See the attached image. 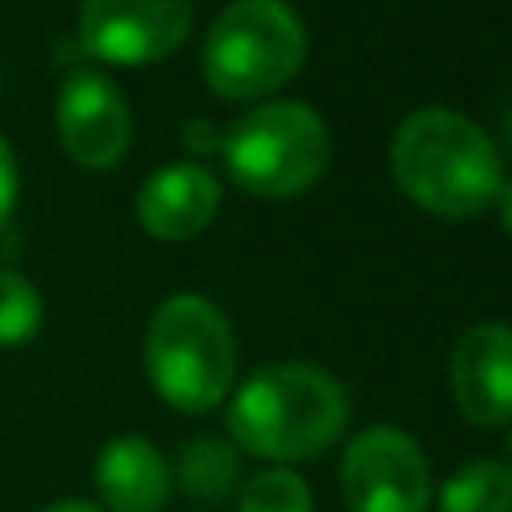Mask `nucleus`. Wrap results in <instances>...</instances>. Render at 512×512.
<instances>
[{
	"mask_svg": "<svg viewBox=\"0 0 512 512\" xmlns=\"http://www.w3.org/2000/svg\"><path fill=\"white\" fill-rule=\"evenodd\" d=\"M171 486L194 508H221L243 486V454L234 450V441H221V436H194L180 445Z\"/></svg>",
	"mask_w": 512,
	"mask_h": 512,
	"instance_id": "12",
	"label": "nucleus"
},
{
	"mask_svg": "<svg viewBox=\"0 0 512 512\" xmlns=\"http://www.w3.org/2000/svg\"><path fill=\"white\" fill-rule=\"evenodd\" d=\"M230 441L265 468H292L328 454L351 423V396L319 364L283 360L230 391Z\"/></svg>",
	"mask_w": 512,
	"mask_h": 512,
	"instance_id": "1",
	"label": "nucleus"
},
{
	"mask_svg": "<svg viewBox=\"0 0 512 512\" xmlns=\"http://www.w3.org/2000/svg\"><path fill=\"white\" fill-rule=\"evenodd\" d=\"M306 23L288 0H230L203 36V81L221 99L261 104L301 72Z\"/></svg>",
	"mask_w": 512,
	"mask_h": 512,
	"instance_id": "4",
	"label": "nucleus"
},
{
	"mask_svg": "<svg viewBox=\"0 0 512 512\" xmlns=\"http://www.w3.org/2000/svg\"><path fill=\"white\" fill-rule=\"evenodd\" d=\"M95 490L104 512H162L171 499V463L149 436H113L95 459Z\"/></svg>",
	"mask_w": 512,
	"mask_h": 512,
	"instance_id": "11",
	"label": "nucleus"
},
{
	"mask_svg": "<svg viewBox=\"0 0 512 512\" xmlns=\"http://www.w3.org/2000/svg\"><path fill=\"white\" fill-rule=\"evenodd\" d=\"M216 212H221V180L203 162L158 167L135 198V216H140L144 234L162 243H189L212 225Z\"/></svg>",
	"mask_w": 512,
	"mask_h": 512,
	"instance_id": "10",
	"label": "nucleus"
},
{
	"mask_svg": "<svg viewBox=\"0 0 512 512\" xmlns=\"http://www.w3.org/2000/svg\"><path fill=\"white\" fill-rule=\"evenodd\" d=\"M436 512H512L508 459H468L436 486Z\"/></svg>",
	"mask_w": 512,
	"mask_h": 512,
	"instance_id": "13",
	"label": "nucleus"
},
{
	"mask_svg": "<svg viewBox=\"0 0 512 512\" xmlns=\"http://www.w3.org/2000/svg\"><path fill=\"white\" fill-rule=\"evenodd\" d=\"M194 5L189 0H81V50L113 68H144L189 41Z\"/></svg>",
	"mask_w": 512,
	"mask_h": 512,
	"instance_id": "7",
	"label": "nucleus"
},
{
	"mask_svg": "<svg viewBox=\"0 0 512 512\" xmlns=\"http://www.w3.org/2000/svg\"><path fill=\"white\" fill-rule=\"evenodd\" d=\"M41 315H45L41 292L18 270L0 265V351H5V346H23L27 337H36Z\"/></svg>",
	"mask_w": 512,
	"mask_h": 512,
	"instance_id": "15",
	"label": "nucleus"
},
{
	"mask_svg": "<svg viewBox=\"0 0 512 512\" xmlns=\"http://www.w3.org/2000/svg\"><path fill=\"white\" fill-rule=\"evenodd\" d=\"M54 131L77 167L108 171L131 149L135 117L117 81H108L104 72H72L54 104Z\"/></svg>",
	"mask_w": 512,
	"mask_h": 512,
	"instance_id": "8",
	"label": "nucleus"
},
{
	"mask_svg": "<svg viewBox=\"0 0 512 512\" xmlns=\"http://www.w3.org/2000/svg\"><path fill=\"white\" fill-rule=\"evenodd\" d=\"M41 512H104V508L90 504V499H59V504H45Z\"/></svg>",
	"mask_w": 512,
	"mask_h": 512,
	"instance_id": "17",
	"label": "nucleus"
},
{
	"mask_svg": "<svg viewBox=\"0 0 512 512\" xmlns=\"http://www.w3.org/2000/svg\"><path fill=\"white\" fill-rule=\"evenodd\" d=\"M346 512H432V463L427 450L400 427H364L346 441L337 468Z\"/></svg>",
	"mask_w": 512,
	"mask_h": 512,
	"instance_id": "6",
	"label": "nucleus"
},
{
	"mask_svg": "<svg viewBox=\"0 0 512 512\" xmlns=\"http://www.w3.org/2000/svg\"><path fill=\"white\" fill-rule=\"evenodd\" d=\"M504 144H508V153H512V99H508V108H504Z\"/></svg>",
	"mask_w": 512,
	"mask_h": 512,
	"instance_id": "19",
	"label": "nucleus"
},
{
	"mask_svg": "<svg viewBox=\"0 0 512 512\" xmlns=\"http://www.w3.org/2000/svg\"><path fill=\"white\" fill-rule=\"evenodd\" d=\"M234 512H315V490L297 468H261L243 477Z\"/></svg>",
	"mask_w": 512,
	"mask_h": 512,
	"instance_id": "14",
	"label": "nucleus"
},
{
	"mask_svg": "<svg viewBox=\"0 0 512 512\" xmlns=\"http://www.w3.org/2000/svg\"><path fill=\"white\" fill-rule=\"evenodd\" d=\"M225 171L256 198H297L324 180L333 162L328 122L310 104L261 99L221 140Z\"/></svg>",
	"mask_w": 512,
	"mask_h": 512,
	"instance_id": "5",
	"label": "nucleus"
},
{
	"mask_svg": "<svg viewBox=\"0 0 512 512\" xmlns=\"http://www.w3.org/2000/svg\"><path fill=\"white\" fill-rule=\"evenodd\" d=\"M144 369L158 400L180 414H212L225 405L239 378V342L225 310L198 292L167 297L144 333Z\"/></svg>",
	"mask_w": 512,
	"mask_h": 512,
	"instance_id": "3",
	"label": "nucleus"
},
{
	"mask_svg": "<svg viewBox=\"0 0 512 512\" xmlns=\"http://www.w3.org/2000/svg\"><path fill=\"white\" fill-rule=\"evenodd\" d=\"M508 468H512V427H508Z\"/></svg>",
	"mask_w": 512,
	"mask_h": 512,
	"instance_id": "20",
	"label": "nucleus"
},
{
	"mask_svg": "<svg viewBox=\"0 0 512 512\" xmlns=\"http://www.w3.org/2000/svg\"><path fill=\"white\" fill-rule=\"evenodd\" d=\"M450 396L472 427H512V324H472L450 351Z\"/></svg>",
	"mask_w": 512,
	"mask_h": 512,
	"instance_id": "9",
	"label": "nucleus"
},
{
	"mask_svg": "<svg viewBox=\"0 0 512 512\" xmlns=\"http://www.w3.org/2000/svg\"><path fill=\"white\" fill-rule=\"evenodd\" d=\"M391 171L409 203L445 221L481 216L504 189V158L472 117L454 108H418L391 135Z\"/></svg>",
	"mask_w": 512,
	"mask_h": 512,
	"instance_id": "2",
	"label": "nucleus"
},
{
	"mask_svg": "<svg viewBox=\"0 0 512 512\" xmlns=\"http://www.w3.org/2000/svg\"><path fill=\"white\" fill-rule=\"evenodd\" d=\"M14 203H18V162H14L9 140L0 135V230H5L9 216H14Z\"/></svg>",
	"mask_w": 512,
	"mask_h": 512,
	"instance_id": "16",
	"label": "nucleus"
},
{
	"mask_svg": "<svg viewBox=\"0 0 512 512\" xmlns=\"http://www.w3.org/2000/svg\"><path fill=\"white\" fill-rule=\"evenodd\" d=\"M499 216H504V230L512 234V180H504V189H499Z\"/></svg>",
	"mask_w": 512,
	"mask_h": 512,
	"instance_id": "18",
	"label": "nucleus"
}]
</instances>
